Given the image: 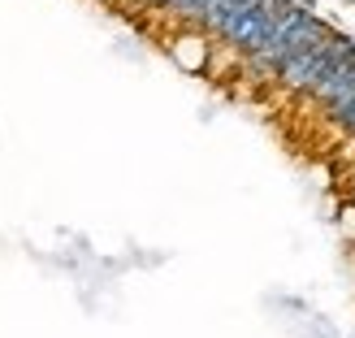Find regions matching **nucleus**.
<instances>
[{"mask_svg": "<svg viewBox=\"0 0 355 338\" xmlns=\"http://www.w3.org/2000/svg\"><path fill=\"white\" fill-rule=\"evenodd\" d=\"M169 57L178 69H187V74H204L208 69V57H212V48L200 31H182V35H173L169 40Z\"/></svg>", "mask_w": 355, "mask_h": 338, "instance_id": "nucleus-1", "label": "nucleus"}, {"mask_svg": "<svg viewBox=\"0 0 355 338\" xmlns=\"http://www.w3.org/2000/svg\"><path fill=\"white\" fill-rule=\"evenodd\" d=\"M338 230L355 243V204H343V212H338Z\"/></svg>", "mask_w": 355, "mask_h": 338, "instance_id": "nucleus-2", "label": "nucleus"}, {"mask_svg": "<svg viewBox=\"0 0 355 338\" xmlns=\"http://www.w3.org/2000/svg\"><path fill=\"white\" fill-rule=\"evenodd\" d=\"M351 204H355V200H351Z\"/></svg>", "mask_w": 355, "mask_h": 338, "instance_id": "nucleus-3", "label": "nucleus"}]
</instances>
